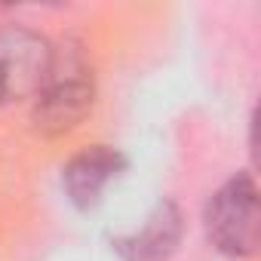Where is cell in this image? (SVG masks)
<instances>
[{"instance_id": "1", "label": "cell", "mask_w": 261, "mask_h": 261, "mask_svg": "<svg viewBox=\"0 0 261 261\" xmlns=\"http://www.w3.org/2000/svg\"><path fill=\"white\" fill-rule=\"evenodd\" d=\"M95 105V74L83 43L65 40L53 46L49 71L31 98V120L34 129L46 139L68 136L89 117Z\"/></svg>"}, {"instance_id": "2", "label": "cell", "mask_w": 261, "mask_h": 261, "mask_svg": "<svg viewBox=\"0 0 261 261\" xmlns=\"http://www.w3.org/2000/svg\"><path fill=\"white\" fill-rule=\"evenodd\" d=\"M206 240L227 258H252L261 243V206L252 172H237L221 181L203 206Z\"/></svg>"}, {"instance_id": "3", "label": "cell", "mask_w": 261, "mask_h": 261, "mask_svg": "<svg viewBox=\"0 0 261 261\" xmlns=\"http://www.w3.org/2000/svg\"><path fill=\"white\" fill-rule=\"evenodd\" d=\"M53 62V43L25 28L7 25L0 28V108L34 98Z\"/></svg>"}, {"instance_id": "4", "label": "cell", "mask_w": 261, "mask_h": 261, "mask_svg": "<svg viewBox=\"0 0 261 261\" xmlns=\"http://www.w3.org/2000/svg\"><path fill=\"white\" fill-rule=\"evenodd\" d=\"M129 169V157L114 145H89L68 157L62 166V194L77 212L101 206L105 191L120 181Z\"/></svg>"}, {"instance_id": "5", "label": "cell", "mask_w": 261, "mask_h": 261, "mask_svg": "<svg viewBox=\"0 0 261 261\" xmlns=\"http://www.w3.org/2000/svg\"><path fill=\"white\" fill-rule=\"evenodd\" d=\"M185 240V212L172 197H160L145 221L111 237V252L120 261H169Z\"/></svg>"}]
</instances>
